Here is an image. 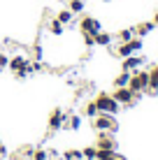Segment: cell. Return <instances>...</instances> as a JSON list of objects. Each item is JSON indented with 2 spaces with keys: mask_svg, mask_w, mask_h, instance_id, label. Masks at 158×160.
<instances>
[{
  "mask_svg": "<svg viewBox=\"0 0 158 160\" xmlns=\"http://www.w3.org/2000/svg\"><path fill=\"white\" fill-rule=\"evenodd\" d=\"M16 160H26V158H16Z\"/></svg>",
  "mask_w": 158,
  "mask_h": 160,
  "instance_id": "obj_30",
  "label": "cell"
},
{
  "mask_svg": "<svg viewBox=\"0 0 158 160\" xmlns=\"http://www.w3.org/2000/svg\"><path fill=\"white\" fill-rule=\"evenodd\" d=\"M142 95V93H133L128 86H121V88H114V93H112V98L116 100L121 107H130V104H135V100Z\"/></svg>",
  "mask_w": 158,
  "mask_h": 160,
  "instance_id": "obj_6",
  "label": "cell"
},
{
  "mask_svg": "<svg viewBox=\"0 0 158 160\" xmlns=\"http://www.w3.org/2000/svg\"><path fill=\"white\" fill-rule=\"evenodd\" d=\"M0 156H3V158H5V156H7V146H5V144H3V142H0Z\"/></svg>",
  "mask_w": 158,
  "mask_h": 160,
  "instance_id": "obj_28",
  "label": "cell"
},
{
  "mask_svg": "<svg viewBox=\"0 0 158 160\" xmlns=\"http://www.w3.org/2000/svg\"><path fill=\"white\" fill-rule=\"evenodd\" d=\"M151 21H154V26H156V28H158V12L154 14V19H151Z\"/></svg>",
  "mask_w": 158,
  "mask_h": 160,
  "instance_id": "obj_29",
  "label": "cell"
},
{
  "mask_svg": "<svg viewBox=\"0 0 158 160\" xmlns=\"http://www.w3.org/2000/svg\"><path fill=\"white\" fill-rule=\"evenodd\" d=\"M65 160H84V156H81V148H68V151L63 153Z\"/></svg>",
  "mask_w": 158,
  "mask_h": 160,
  "instance_id": "obj_20",
  "label": "cell"
},
{
  "mask_svg": "<svg viewBox=\"0 0 158 160\" xmlns=\"http://www.w3.org/2000/svg\"><path fill=\"white\" fill-rule=\"evenodd\" d=\"M79 30H81V35H95V32L102 30V23L95 19V16H81Z\"/></svg>",
  "mask_w": 158,
  "mask_h": 160,
  "instance_id": "obj_7",
  "label": "cell"
},
{
  "mask_svg": "<svg viewBox=\"0 0 158 160\" xmlns=\"http://www.w3.org/2000/svg\"><path fill=\"white\" fill-rule=\"evenodd\" d=\"M56 19L61 21V23L65 26V28H68V26H77V21H74V14L70 12L68 7L65 9H58V14H56Z\"/></svg>",
  "mask_w": 158,
  "mask_h": 160,
  "instance_id": "obj_13",
  "label": "cell"
},
{
  "mask_svg": "<svg viewBox=\"0 0 158 160\" xmlns=\"http://www.w3.org/2000/svg\"><path fill=\"white\" fill-rule=\"evenodd\" d=\"M47 28H49V32H51L54 37H63V32H65V26L56 19V16H54V19L49 21V26H47Z\"/></svg>",
  "mask_w": 158,
  "mask_h": 160,
  "instance_id": "obj_15",
  "label": "cell"
},
{
  "mask_svg": "<svg viewBox=\"0 0 158 160\" xmlns=\"http://www.w3.org/2000/svg\"><path fill=\"white\" fill-rule=\"evenodd\" d=\"M123 63H121V70H126V72H135V70H140L142 65L146 63V58L144 56H128V58H121Z\"/></svg>",
  "mask_w": 158,
  "mask_h": 160,
  "instance_id": "obj_10",
  "label": "cell"
},
{
  "mask_svg": "<svg viewBox=\"0 0 158 160\" xmlns=\"http://www.w3.org/2000/svg\"><path fill=\"white\" fill-rule=\"evenodd\" d=\"M142 47H144L142 37L135 35L130 42H121V44H119V47H116V56H119V58H128V56H133V53L142 51Z\"/></svg>",
  "mask_w": 158,
  "mask_h": 160,
  "instance_id": "obj_5",
  "label": "cell"
},
{
  "mask_svg": "<svg viewBox=\"0 0 158 160\" xmlns=\"http://www.w3.org/2000/svg\"><path fill=\"white\" fill-rule=\"evenodd\" d=\"M154 28H156L154 21H142L140 26H135V35L137 37H146L149 32H154Z\"/></svg>",
  "mask_w": 158,
  "mask_h": 160,
  "instance_id": "obj_14",
  "label": "cell"
},
{
  "mask_svg": "<svg viewBox=\"0 0 158 160\" xmlns=\"http://www.w3.org/2000/svg\"><path fill=\"white\" fill-rule=\"evenodd\" d=\"M116 37H119V42H130L135 37V26H133V28H123Z\"/></svg>",
  "mask_w": 158,
  "mask_h": 160,
  "instance_id": "obj_21",
  "label": "cell"
},
{
  "mask_svg": "<svg viewBox=\"0 0 158 160\" xmlns=\"http://www.w3.org/2000/svg\"><path fill=\"white\" fill-rule=\"evenodd\" d=\"M63 128L65 130H79L81 128V116H79V114L68 116V118H65V123H63Z\"/></svg>",
  "mask_w": 158,
  "mask_h": 160,
  "instance_id": "obj_16",
  "label": "cell"
},
{
  "mask_svg": "<svg viewBox=\"0 0 158 160\" xmlns=\"http://www.w3.org/2000/svg\"><path fill=\"white\" fill-rule=\"evenodd\" d=\"M7 68L14 72L16 79H26V77L30 74V60L26 58V56H21V53H16V56L9 58V65H7Z\"/></svg>",
  "mask_w": 158,
  "mask_h": 160,
  "instance_id": "obj_4",
  "label": "cell"
},
{
  "mask_svg": "<svg viewBox=\"0 0 158 160\" xmlns=\"http://www.w3.org/2000/svg\"><path fill=\"white\" fill-rule=\"evenodd\" d=\"M156 95H158V93H156Z\"/></svg>",
  "mask_w": 158,
  "mask_h": 160,
  "instance_id": "obj_33",
  "label": "cell"
},
{
  "mask_svg": "<svg viewBox=\"0 0 158 160\" xmlns=\"http://www.w3.org/2000/svg\"><path fill=\"white\" fill-rule=\"evenodd\" d=\"M0 142H3V137H0Z\"/></svg>",
  "mask_w": 158,
  "mask_h": 160,
  "instance_id": "obj_32",
  "label": "cell"
},
{
  "mask_svg": "<svg viewBox=\"0 0 158 160\" xmlns=\"http://www.w3.org/2000/svg\"><path fill=\"white\" fill-rule=\"evenodd\" d=\"M158 93V65H151L149 68V91L146 95H156Z\"/></svg>",
  "mask_w": 158,
  "mask_h": 160,
  "instance_id": "obj_12",
  "label": "cell"
},
{
  "mask_svg": "<svg viewBox=\"0 0 158 160\" xmlns=\"http://www.w3.org/2000/svg\"><path fill=\"white\" fill-rule=\"evenodd\" d=\"M130 81V72H126V70H121V74L114 77V88H121V86H128Z\"/></svg>",
  "mask_w": 158,
  "mask_h": 160,
  "instance_id": "obj_18",
  "label": "cell"
},
{
  "mask_svg": "<svg viewBox=\"0 0 158 160\" xmlns=\"http://www.w3.org/2000/svg\"><path fill=\"white\" fill-rule=\"evenodd\" d=\"M7 65H9V56H7V53H3V51H0V70H5Z\"/></svg>",
  "mask_w": 158,
  "mask_h": 160,
  "instance_id": "obj_25",
  "label": "cell"
},
{
  "mask_svg": "<svg viewBox=\"0 0 158 160\" xmlns=\"http://www.w3.org/2000/svg\"><path fill=\"white\" fill-rule=\"evenodd\" d=\"M95 160H128V158L112 151V148H95Z\"/></svg>",
  "mask_w": 158,
  "mask_h": 160,
  "instance_id": "obj_11",
  "label": "cell"
},
{
  "mask_svg": "<svg viewBox=\"0 0 158 160\" xmlns=\"http://www.w3.org/2000/svg\"><path fill=\"white\" fill-rule=\"evenodd\" d=\"M42 58H44V49L37 44V47H35V60H42Z\"/></svg>",
  "mask_w": 158,
  "mask_h": 160,
  "instance_id": "obj_27",
  "label": "cell"
},
{
  "mask_svg": "<svg viewBox=\"0 0 158 160\" xmlns=\"http://www.w3.org/2000/svg\"><path fill=\"white\" fill-rule=\"evenodd\" d=\"M116 139H114V132H98L95 137V148H112L116 151Z\"/></svg>",
  "mask_w": 158,
  "mask_h": 160,
  "instance_id": "obj_8",
  "label": "cell"
},
{
  "mask_svg": "<svg viewBox=\"0 0 158 160\" xmlns=\"http://www.w3.org/2000/svg\"><path fill=\"white\" fill-rule=\"evenodd\" d=\"M65 118H68V114L61 112V109H54L51 114H49V132H58L63 128Z\"/></svg>",
  "mask_w": 158,
  "mask_h": 160,
  "instance_id": "obj_9",
  "label": "cell"
},
{
  "mask_svg": "<svg viewBox=\"0 0 158 160\" xmlns=\"http://www.w3.org/2000/svg\"><path fill=\"white\" fill-rule=\"evenodd\" d=\"M84 44L86 47H95V35H84Z\"/></svg>",
  "mask_w": 158,
  "mask_h": 160,
  "instance_id": "obj_26",
  "label": "cell"
},
{
  "mask_svg": "<svg viewBox=\"0 0 158 160\" xmlns=\"http://www.w3.org/2000/svg\"><path fill=\"white\" fill-rule=\"evenodd\" d=\"M112 44V35L110 32H95V47H110Z\"/></svg>",
  "mask_w": 158,
  "mask_h": 160,
  "instance_id": "obj_17",
  "label": "cell"
},
{
  "mask_svg": "<svg viewBox=\"0 0 158 160\" xmlns=\"http://www.w3.org/2000/svg\"><path fill=\"white\" fill-rule=\"evenodd\" d=\"M81 156H84V160H95V146H84Z\"/></svg>",
  "mask_w": 158,
  "mask_h": 160,
  "instance_id": "obj_23",
  "label": "cell"
},
{
  "mask_svg": "<svg viewBox=\"0 0 158 160\" xmlns=\"http://www.w3.org/2000/svg\"><path fill=\"white\" fill-rule=\"evenodd\" d=\"M98 107H95V102L91 100V102H86V107H84V116H89V118H93V116H98Z\"/></svg>",
  "mask_w": 158,
  "mask_h": 160,
  "instance_id": "obj_22",
  "label": "cell"
},
{
  "mask_svg": "<svg viewBox=\"0 0 158 160\" xmlns=\"http://www.w3.org/2000/svg\"><path fill=\"white\" fill-rule=\"evenodd\" d=\"M68 9L72 14H81L84 12V0H68Z\"/></svg>",
  "mask_w": 158,
  "mask_h": 160,
  "instance_id": "obj_19",
  "label": "cell"
},
{
  "mask_svg": "<svg viewBox=\"0 0 158 160\" xmlns=\"http://www.w3.org/2000/svg\"><path fill=\"white\" fill-rule=\"evenodd\" d=\"M128 88L133 93H146L149 91V70H135V72H130Z\"/></svg>",
  "mask_w": 158,
  "mask_h": 160,
  "instance_id": "obj_3",
  "label": "cell"
},
{
  "mask_svg": "<svg viewBox=\"0 0 158 160\" xmlns=\"http://www.w3.org/2000/svg\"><path fill=\"white\" fill-rule=\"evenodd\" d=\"M91 125L98 132H116L119 130V121L114 118V114H98L91 118Z\"/></svg>",
  "mask_w": 158,
  "mask_h": 160,
  "instance_id": "obj_2",
  "label": "cell"
},
{
  "mask_svg": "<svg viewBox=\"0 0 158 160\" xmlns=\"http://www.w3.org/2000/svg\"><path fill=\"white\" fill-rule=\"evenodd\" d=\"M93 102H95V107H98L100 114H114V116H116L119 109H121V104L114 100L110 93H98V95L93 98Z\"/></svg>",
  "mask_w": 158,
  "mask_h": 160,
  "instance_id": "obj_1",
  "label": "cell"
},
{
  "mask_svg": "<svg viewBox=\"0 0 158 160\" xmlns=\"http://www.w3.org/2000/svg\"><path fill=\"white\" fill-rule=\"evenodd\" d=\"M105 2H112V0H105Z\"/></svg>",
  "mask_w": 158,
  "mask_h": 160,
  "instance_id": "obj_31",
  "label": "cell"
},
{
  "mask_svg": "<svg viewBox=\"0 0 158 160\" xmlns=\"http://www.w3.org/2000/svg\"><path fill=\"white\" fill-rule=\"evenodd\" d=\"M33 160H49V151L47 148H35L33 151Z\"/></svg>",
  "mask_w": 158,
  "mask_h": 160,
  "instance_id": "obj_24",
  "label": "cell"
}]
</instances>
